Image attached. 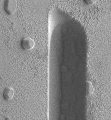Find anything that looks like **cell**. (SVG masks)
<instances>
[{
	"instance_id": "obj_2",
	"label": "cell",
	"mask_w": 111,
	"mask_h": 120,
	"mask_svg": "<svg viewBox=\"0 0 111 120\" xmlns=\"http://www.w3.org/2000/svg\"><path fill=\"white\" fill-rule=\"evenodd\" d=\"M34 45L33 40L29 37L24 38L22 41V46L23 48L26 50L31 49L34 47Z\"/></svg>"
},
{
	"instance_id": "obj_3",
	"label": "cell",
	"mask_w": 111,
	"mask_h": 120,
	"mask_svg": "<svg viewBox=\"0 0 111 120\" xmlns=\"http://www.w3.org/2000/svg\"><path fill=\"white\" fill-rule=\"evenodd\" d=\"M14 94V91L11 87H8L4 89L3 95L4 98L6 100L11 99L12 98Z\"/></svg>"
},
{
	"instance_id": "obj_1",
	"label": "cell",
	"mask_w": 111,
	"mask_h": 120,
	"mask_svg": "<svg viewBox=\"0 0 111 120\" xmlns=\"http://www.w3.org/2000/svg\"><path fill=\"white\" fill-rule=\"evenodd\" d=\"M17 2L15 0H6L4 1V8L9 14L15 13L16 11Z\"/></svg>"
}]
</instances>
